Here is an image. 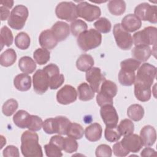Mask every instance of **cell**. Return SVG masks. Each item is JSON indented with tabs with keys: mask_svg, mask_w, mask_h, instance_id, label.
<instances>
[{
	"mask_svg": "<svg viewBox=\"0 0 157 157\" xmlns=\"http://www.w3.org/2000/svg\"><path fill=\"white\" fill-rule=\"evenodd\" d=\"M21 151L25 157H42L39 136L34 131H25L21 137Z\"/></svg>",
	"mask_w": 157,
	"mask_h": 157,
	"instance_id": "6da1fadb",
	"label": "cell"
},
{
	"mask_svg": "<svg viewBox=\"0 0 157 157\" xmlns=\"http://www.w3.org/2000/svg\"><path fill=\"white\" fill-rule=\"evenodd\" d=\"M77 44L84 52L99 47L102 42V35L94 29L91 28L81 33L77 37Z\"/></svg>",
	"mask_w": 157,
	"mask_h": 157,
	"instance_id": "7a4b0ae2",
	"label": "cell"
},
{
	"mask_svg": "<svg viewBox=\"0 0 157 157\" xmlns=\"http://www.w3.org/2000/svg\"><path fill=\"white\" fill-rule=\"evenodd\" d=\"M117 85L111 80H105L101 84L96 96V102L98 105L102 107L107 104H113V98L117 93Z\"/></svg>",
	"mask_w": 157,
	"mask_h": 157,
	"instance_id": "3957f363",
	"label": "cell"
},
{
	"mask_svg": "<svg viewBox=\"0 0 157 157\" xmlns=\"http://www.w3.org/2000/svg\"><path fill=\"white\" fill-rule=\"evenodd\" d=\"M28 15V9L26 6L21 4L17 5L12 10L7 23L12 29H21L25 25Z\"/></svg>",
	"mask_w": 157,
	"mask_h": 157,
	"instance_id": "277c9868",
	"label": "cell"
},
{
	"mask_svg": "<svg viewBox=\"0 0 157 157\" xmlns=\"http://www.w3.org/2000/svg\"><path fill=\"white\" fill-rule=\"evenodd\" d=\"M157 29L154 26H148L144 29L135 33L132 36L135 46L150 45L156 44Z\"/></svg>",
	"mask_w": 157,
	"mask_h": 157,
	"instance_id": "5b68a950",
	"label": "cell"
},
{
	"mask_svg": "<svg viewBox=\"0 0 157 157\" xmlns=\"http://www.w3.org/2000/svg\"><path fill=\"white\" fill-rule=\"evenodd\" d=\"M55 14L58 18L69 22L77 20L78 17L77 5L72 2L67 1L61 2L56 6Z\"/></svg>",
	"mask_w": 157,
	"mask_h": 157,
	"instance_id": "8992f818",
	"label": "cell"
},
{
	"mask_svg": "<svg viewBox=\"0 0 157 157\" xmlns=\"http://www.w3.org/2000/svg\"><path fill=\"white\" fill-rule=\"evenodd\" d=\"M113 34L117 45L120 48L123 50L131 49L133 44L132 37L121 26V23H117L114 25Z\"/></svg>",
	"mask_w": 157,
	"mask_h": 157,
	"instance_id": "52a82bcc",
	"label": "cell"
},
{
	"mask_svg": "<svg viewBox=\"0 0 157 157\" xmlns=\"http://www.w3.org/2000/svg\"><path fill=\"white\" fill-rule=\"evenodd\" d=\"M77 7L78 16L90 22L99 19L101 14V9L98 6L85 1L80 2Z\"/></svg>",
	"mask_w": 157,
	"mask_h": 157,
	"instance_id": "ba28073f",
	"label": "cell"
},
{
	"mask_svg": "<svg viewBox=\"0 0 157 157\" xmlns=\"http://www.w3.org/2000/svg\"><path fill=\"white\" fill-rule=\"evenodd\" d=\"M156 67L150 63H145L138 68L135 81L151 86L156 77Z\"/></svg>",
	"mask_w": 157,
	"mask_h": 157,
	"instance_id": "9c48e42d",
	"label": "cell"
},
{
	"mask_svg": "<svg viewBox=\"0 0 157 157\" xmlns=\"http://www.w3.org/2000/svg\"><path fill=\"white\" fill-rule=\"evenodd\" d=\"M134 15L140 20L156 23V6H151L147 2L141 3L136 7Z\"/></svg>",
	"mask_w": 157,
	"mask_h": 157,
	"instance_id": "30bf717a",
	"label": "cell"
},
{
	"mask_svg": "<svg viewBox=\"0 0 157 157\" xmlns=\"http://www.w3.org/2000/svg\"><path fill=\"white\" fill-rule=\"evenodd\" d=\"M34 90L37 94H42L49 87V78L44 69H38L33 75Z\"/></svg>",
	"mask_w": 157,
	"mask_h": 157,
	"instance_id": "8fae6325",
	"label": "cell"
},
{
	"mask_svg": "<svg viewBox=\"0 0 157 157\" xmlns=\"http://www.w3.org/2000/svg\"><path fill=\"white\" fill-rule=\"evenodd\" d=\"M86 80L94 93H98L102 83L105 80L99 67H93L86 72Z\"/></svg>",
	"mask_w": 157,
	"mask_h": 157,
	"instance_id": "7c38bea8",
	"label": "cell"
},
{
	"mask_svg": "<svg viewBox=\"0 0 157 157\" xmlns=\"http://www.w3.org/2000/svg\"><path fill=\"white\" fill-rule=\"evenodd\" d=\"M100 115L106 127L110 128L117 126L118 115L112 104H107L101 107Z\"/></svg>",
	"mask_w": 157,
	"mask_h": 157,
	"instance_id": "4fadbf2b",
	"label": "cell"
},
{
	"mask_svg": "<svg viewBox=\"0 0 157 157\" xmlns=\"http://www.w3.org/2000/svg\"><path fill=\"white\" fill-rule=\"evenodd\" d=\"M77 98V93L74 87L66 85L59 90L56 93V100L62 105H67L75 102Z\"/></svg>",
	"mask_w": 157,
	"mask_h": 157,
	"instance_id": "5bb4252c",
	"label": "cell"
},
{
	"mask_svg": "<svg viewBox=\"0 0 157 157\" xmlns=\"http://www.w3.org/2000/svg\"><path fill=\"white\" fill-rule=\"evenodd\" d=\"M120 142L127 150L132 153L138 152L143 147V143L140 136L133 133L124 136Z\"/></svg>",
	"mask_w": 157,
	"mask_h": 157,
	"instance_id": "9a60e30c",
	"label": "cell"
},
{
	"mask_svg": "<svg viewBox=\"0 0 157 157\" xmlns=\"http://www.w3.org/2000/svg\"><path fill=\"white\" fill-rule=\"evenodd\" d=\"M50 30L58 42L64 40L70 34V27L69 25L62 21L56 22L52 26Z\"/></svg>",
	"mask_w": 157,
	"mask_h": 157,
	"instance_id": "2e32d148",
	"label": "cell"
},
{
	"mask_svg": "<svg viewBox=\"0 0 157 157\" xmlns=\"http://www.w3.org/2000/svg\"><path fill=\"white\" fill-rule=\"evenodd\" d=\"M39 42L42 48L47 50H52L57 45L58 41L50 29H45L40 34Z\"/></svg>",
	"mask_w": 157,
	"mask_h": 157,
	"instance_id": "e0dca14e",
	"label": "cell"
},
{
	"mask_svg": "<svg viewBox=\"0 0 157 157\" xmlns=\"http://www.w3.org/2000/svg\"><path fill=\"white\" fill-rule=\"evenodd\" d=\"M140 137L142 141L143 146H152L156 140V132L155 129L151 125L144 126L140 130Z\"/></svg>",
	"mask_w": 157,
	"mask_h": 157,
	"instance_id": "ac0fdd59",
	"label": "cell"
},
{
	"mask_svg": "<svg viewBox=\"0 0 157 157\" xmlns=\"http://www.w3.org/2000/svg\"><path fill=\"white\" fill-rule=\"evenodd\" d=\"M121 25L126 31L132 33L140 28L142 21L134 14L129 13L122 19Z\"/></svg>",
	"mask_w": 157,
	"mask_h": 157,
	"instance_id": "d6986e66",
	"label": "cell"
},
{
	"mask_svg": "<svg viewBox=\"0 0 157 157\" xmlns=\"http://www.w3.org/2000/svg\"><path fill=\"white\" fill-rule=\"evenodd\" d=\"M134 84L136 98L141 102L149 101L151 96V86L136 81H135Z\"/></svg>",
	"mask_w": 157,
	"mask_h": 157,
	"instance_id": "ffe728a7",
	"label": "cell"
},
{
	"mask_svg": "<svg viewBox=\"0 0 157 157\" xmlns=\"http://www.w3.org/2000/svg\"><path fill=\"white\" fill-rule=\"evenodd\" d=\"M152 53L151 49L148 45H137L132 48L131 56L140 62L145 61L149 59Z\"/></svg>",
	"mask_w": 157,
	"mask_h": 157,
	"instance_id": "44dd1931",
	"label": "cell"
},
{
	"mask_svg": "<svg viewBox=\"0 0 157 157\" xmlns=\"http://www.w3.org/2000/svg\"><path fill=\"white\" fill-rule=\"evenodd\" d=\"M13 85L18 91H26L31 88V78L27 74H19L13 79Z\"/></svg>",
	"mask_w": 157,
	"mask_h": 157,
	"instance_id": "7402d4cb",
	"label": "cell"
},
{
	"mask_svg": "<svg viewBox=\"0 0 157 157\" xmlns=\"http://www.w3.org/2000/svg\"><path fill=\"white\" fill-rule=\"evenodd\" d=\"M102 128L98 123H93L87 126L85 130V137L91 142L98 141L102 136Z\"/></svg>",
	"mask_w": 157,
	"mask_h": 157,
	"instance_id": "603a6c76",
	"label": "cell"
},
{
	"mask_svg": "<svg viewBox=\"0 0 157 157\" xmlns=\"http://www.w3.org/2000/svg\"><path fill=\"white\" fill-rule=\"evenodd\" d=\"M31 115L24 110L17 111L13 117V121L20 128H28L31 119Z\"/></svg>",
	"mask_w": 157,
	"mask_h": 157,
	"instance_id": "cb8c5ba5",
	"label": "cell"
},
{
	"mask_svg": "<svg viewBox=\"0 0 157 157\" xmlns=\"http://www.w3.org/2000/svg\"><path fill=\"white\" fill-rule=\"evenodd\" d=\"M94 63V59L91 55L83 54L78 58L76 61V67L80 71L86 72L93 67Z\"/></svg>",
	"mask_w": 157,
	"mask_h": 157,
	"instance_id": "d4e9b609",
	"label": "cell"
},
{
	"mask_svg": "<svg viewBox=\"0 0 157 157\" xmlns=\"http://www.w3.org/2000/svg\"><path fill=\"white\" fill-rule=\"evenodd\" d=\"M18 67L20 71L25 74H31L36 69V63L33 59L28 56H25L20 58L18 61Z\"/></svg>",
	"mask_w": 157,
	"mask_h": 157,
	"instance_id": "484cf974",
	"label": "cell"
},
{
	"mask_svg": "<svg viewBox=\"0 0 157 157\" xmlns=\"http://www.w3.org/2000/svg\"><path fill=\"white\" fill-rule=\"evenodd\" d=\"M78 99L83 101L91 100L94 97V92L91 89L90 85L83 82L80 83L77 87Z\"/></svg>",
	"mask_w": 157,
	"mask_h": 157,
	"instance_id": "4316f807",
	"label": "cell"
},
{
	"mask_svg": "<svg viewBox=\"0 0 157 157\" xmlns=\"http://www.w3.org/2000/svg\"><path fill=\"white\" fill-rule=\"evenodd\" d=\"M127 115L131 120L134 121H139L144 117V107L140 104H132L127 109Z\"/></svg>",
	"mask_w": 157,
	"mask_h": 157,
	"instance_id": "83f0119b",
	"label": "cell"
},
{
	"mask_svg": "<svg viewBox=\"0 0 157 157\" xmlns=\"http://www.w3.org/2000/svg\"><path fill=\"white\" fill-rule=\"evenodd\" d=\"M17 59V54L13 48H8L0 56V64L4 67L13 65Z\"/></svg>",
	"mask_w": 157,
	"mask_h": 157,
	"instance_id": "f1b7e54d",
	"label": "cell"
},
{
	"mask_svg": "<svg viewBox=\"0 0 157 157\" xmlns=\"http://www.w3.org/2000/svg\"><path fill=\"white\" fill-rule=\"evenodd\" d=\"M109 11L113 15H121L126 10V3L121 0L110 1L107 4Z\"/></svg>",
	"mask_w": 157,
	"mask_h": 157,
	"instance_id": "f546056e",
	"label": "cell"
},
{
	"mask_svg": "<svg viewBox=\"0 0 157 157\" xmlns=\"http://www.w3.org/2000/svg\"><path fill=\"white\" fill-rule=\"evenodd\" d=\"M136 80L135 72L121 69L118 73V81L123 86H131Z\"/></svg>",
	"mask_w": 157,
	"mask_h": 157,
	"instance_id": "4dcf8cb0",
	"label": "cell"
},
{
	"mask_svg": "<svg viewBox=\"0 0 157 157\" xmlns=\"http://www.w3.org/2000/svg\"><path fill=\"white\" fill-rule=\"evenodd\" d=\"M33 57L36 63L39 65H43L50 60V53L47 49L39 48L34 52Z\"/></svg>",
	"mask_w": 157,
	"mask_h": 157,
	"instance_id": "1f68e13d",
	"label": "cell"
},
{
	"mask_svg": "<svg viewBox=\"0 0 157 157\" xmlns=\"http://www.w3.org/2000/svg\"><path fill=\"white\" fill-rule=\"evenodd\" d=\"M85 131L83 128L78 123H71L67 131V136L75 139H80L83 136Z\"/></svg>",
	"mask_w": 157,
	"mask_h": 157,
	"instance_id": "d6a6232c",
	"label": "cell"
},
{
	"mask_svg": "<svg viewBox=\"0 0 157 157\" xmlns=\"http://www.w3.org/2000/svg\"><path fill=\"white\" fill-rule=\"evenodd\" d=\"M56 133L59 135H66L69 126L71 124L70 120L64 116L55 117Z\"/></svg>",
	"mask_w": 157,
	"mask_h": 157,
	"instance_id": "836d02e7",
	"label": "cell"
},
{
	"mask_svg": "<svg viewBox=\"0 0 157 157\" xmlns=\"http://www.w3.org/2000/svg\"><path fill=\"white\" fill-rule=\"evenodd\" d=\"M0 35L1 44V50L2 49L4 45L9 47L12 44L13 40V36L11 30L7 26H4L1 28Z\"/></svg>",
	"mask_w": 157,
	"mask_h": 157,
	"instance_id": "e575fe53",
	"label": "cell"
},
{
	"mask_svg": "<svg viewBox=\"0 0 157 157\" xmlns=\"http://www.w3.org/2000/svg\"><path fill=\"white\" fill-rule=\"evenodd\" d=\"M30 37L28 34L25 32L18 33L15 37V44L17 47L21 50H26L30 45Z\"/></svg>",
	"mask_w": 157,
	"mask_h": 157,
	"instance_id": "d590c367",
	"label": "cell"
},
{
	"mask_svg": "<svg viewBox=\"0 0 157 157\" xmlns=\"http://www.w3.org/2000/svg\"><path fill=\"white\" fill-rule=\"evenodd\" d=\"M87 29V24L82 20L77 19L71 23L70 30L72 35L75 37H78L81 33L86 31Z\"/></svg>",
	"mask_w": 157,
	"mask_h": 157,
	"instance_id": "8d00e7d4",
	"label": "cell"
},
{
	"mask_svg": "<svg viewBox=\"0 0 157 157\" xmlns=\"http://www.w3.org/2000/svg\"><path fill=\"white\" fill-rule=\"evenodd\" d=\"M96 30L101 33H108L110 31L112 25L110 21L105 17H101L94 23Z\"/></svg>",
	"mask_w": 157,
	"mask_h": 157,
	"instance_id": "74e56055",
	"label": "cell"
},
{
	"mask_svg": "<svg viewBox=\"0 0 157 157\" xmlns=\"http://www.w3.org/2000/svg\"><path fill=\"white\" fill-rule=\"evenodd\" d=\"M121 134L119 131L118 126L114 127H106L104 131V137L110 142H117L121 138Z\"/></svg>",
	"mask_w": 157,
	"mask_h": 157,
	"instance_id": "f35d334b",
	"label": "cell"
},
{
	"mask_svg": "<svg viewBox=\"0 0 157 157\" xmlns=\"http://www.w3.org/2000/svg\"><path fill=\"white\" fill-rule=\"evenodd\" d=\"M121 136H125L133 133L134 131V124L129 119H124L121 120L118 126Z\"/></svg>",
	"mask_w": 157,
	"mask_h": 157,
	"instance_id": "ab89813d",
	"label": "cell"
},
{
	"mask_svg": "<svg viewBox=\"0 0 157 157\" xmlns=\"http://www.w3.org/2000/svg\"><path fill=\"white\" fill-rule=\"evenodd\" d=\"M18 107V102L14 99L7 100L2 107V112L5 116L10 117L13 114Z\"/></svg>",
	"mask_w": 157,
	"mask_h": 157,
	"instance_id": "60d3db41",
	"label": "cell"
},
{
	"mask_svg": "<svg viewBox=\"0 0 157 157\" xmlns=\"http://www.w3.org/2000/svg\"><path fill=\"white\" fill-rule=\"evenodd\" d=\"M141 62L134 58H128L120 63L121 69L135 72L140 67Z\"/></svg>",
	"mask_w": 157,
	"mask_h": 157,
	"instance_id": "b9f144b4",
	"label": "cell"
},
{
	"mask_svg": "<svg viewBox=\"0 0 157 157\" xmlns=\"http://www.w3.org/2000/svg\"><path fill=\"white\" fill-rule=\"evenodd\" d=\"M78 143L75 139L67 137L64 138L63 143V150L67 153H72L75 152L78 149Z\"/></svg>",
	"mask_w": 157,
	"mask_h": 157,
	"instance_id": "7bdbcfd3",
	"label": "cell"
},
{
	"mask_svg": "<svg viewBox=\"0 0 157 157\" xmlns=\"http://www.w3.org/2000/svg\"><path fill=\"white\" fill-rule=\"evenodd\" d=\"M44 149L46 155L48 157H60L63 156L62 150L58 146L51 142L45 145Z\"/></svg>",
	"mask_w": 157,
	"mask_h": 157,
	"instance_id": "ee69618b",
	"label": "cell"
},
{
	"mask_svg": "<svg viewBox=\"0 0 157 157\" xmlns=\"http://www.w3.org/2000/svg\"><path fill=\"white\" fill-rule=\"evenodd\" d=\"M43 125V121L41 118L37 115H32L31 116V119L29 121L28 129L32 131H39Z\"/></svg>",
	"mask_w": 157,
	"mask_h": 157,
	"instance_id": "f6af8a7d",
	"label": "cell"
},
{
	"mask_svg": "<svg viewBox=\"0 0 157 157\" xmlns=\"http://www.w3.org/2000/svg\"><path fill=\"white\" fill-rule=\"evenodd\" d=\"M42 128L44 132L47 134H52L56 133L55 118H50L46 119L43 122Z\"/></svg>",
	"mask_w": 157,
	"mask_h": 157,
	"instance_id": "bcb514c9",
	"label": "cell"
},
{
	"mask_svg": "<svg viewBox=\"0 0 157 157\" xmlns=\"http://www.w3.org/2000/svg\"><path fill=\"white\" fill-rule=\"evenodd\" d=\"M95 154L97 157H110L112 155V150L108 145L101 144L96 148Z\"/></svg>",
	"mask_w": 157,
	"mask_h": 157,
	"instance_id": "7dc6e473",
	"label": "cell"
},
{
	"mask_svg": "<svg viewBox=\"0 0 157 157\" xmlns=\"http://www.w3.org/2000/svg\"><path fill=\"white\" fill-rule=\"evenodd\" d=\"M64 82V77L63 74L53 76L49 78V88L51 90H56L60 87Z\"/></svg>",
	"mask_w": 157,
	"mask_h": 157,
	"instance_id": "c3c4849f",
	"label": "cell"
},
{
	"mask_svg": "<svg viewBox=\"0 0 157 157\" xmlns=\"http://www.w3.org/2000/svg\"><path fill=\"white\" fill-rule=\"evenodd\" d=\"M113 153L117 156L123 157L127 156L129 151L122 145L121 142H118L113 145Z\"/></svg>",
	"mask_w": 157,
	"mask_h": 157,
	"instance_id": "681fc988",
	"label": "cell"
},
{
	"mask_svg": "<svg viewBox=\"0 0 157 157\" xmlns=\"http://www.w3.org/2000/svg\"><path fill=\"white\" fill-rule=\"evenodd\" d=\"M3 156L6 157H18L20 156L18 148L14 145H8L3 150Z\"/></svg>",
	"mask_w": 157,
	"mask_h": 157,
	"instance_id": "f907efd6",
	"label": "cell"
},
{
	"mask_svg": "<svg viewBox=\"0 0 157 157\" xmlns=\"http://www.w3.org/2000/svg\"><path fill=\"white\" fill-rule=\"evenodd\" d=\"M44 71L47 74L48 78L59 74V69L57 65L53 63H50L43 68Z\"/></svg>",
	"mask_w": 157,
	"mask_h": 157,
	"instance_id": "816d5d0a",
	"label": "cell"
},
{
	"mask_svg": "<svg viewBox=\"0 0 157 157\" xmlns=\"http://www.w3.org/2000/svg\"><path fill=\"white\" fill-rule=\"evenodd\" d=\"M50 142L58 146L61 150H63V143H64V138L59 135H56L52 136L50 140Z\"/></svg>",
	"mask_w": 157,
	"mask_h": 157,
	"instance_id": "f5cc1de1",
	"label": "cell"
},
{
	"mask_svg": "<svg viewBox=\"0 0 157 157\" xmlns=\"http://www.w3.org/2000/svg\"><path fill=\"white\" fill-rule=\"evenodd\" d=\"M140 155L141 156H143V157L156 156L157 153L154 149L150 148V147H147L146 148L142 150V151L140 153Z\"/></svg>",
	"mask_w": 157,
	"mask_h": 157,
	"instance_id": "db71d44e",
	"label": "cell"
},
{
	"mask_svg": "<svg viewBox=\"0 0 157 157\" xmlns=\"http://www.w3.org/2000/svg\"><path fill=\"white\" fill-rule=\"evenodd\" d=\"M9 9L3 6H1L0 7V11H1V21H4L7 20L10 17V10Z\"/></svg>",
	"mask_w": 157,
	"mask_h": 157,
	"instance_id": "11a10c76",
	"label": "cell"
},
{
	"mask_svg": "<svg viewBox=\"0 0 157 157\" xmlns=\"http://www.w3.org/2000/svg\"><path fill=\"white\" fill-rule=\"evenodd\" d=\"M1 6H5L9 9H11L13 5V1L11 0H5L1 1Z\"/></svg>",
	"mask_w": 157,
	"mask_h": 157,
	"instance_id": "9f6ffc18",
	"label": "cell"
}]
</instances>
